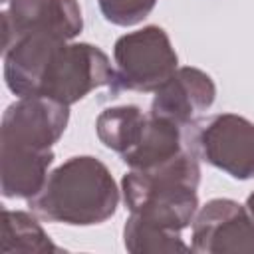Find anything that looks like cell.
<instances>
[{"mask_svg": "<svg viewBox=\"0 0 254 254\" xmlns=\"http://www.w3.org/2000/svg\"><path fill=\"white\" fill-rule=\"evenodd\" d=\"M113 73L97 48L65 46L64 38L52 34L26 36L6 52V81L20 97L42 95L67 105L93 87L111 85Z\"/></svg>", "mask_w": 254, "mask_h": 254, "instance_id": "6da1fadb", "label": "cell"}, {"mask_svg": "<svg viewBox=\"0 0 254 254\" xmlns=\"http://www.w3.org/2000/svg\"><path fill=\"white\" fill-rule=\"evenodd\" d=\"M36 212L67 224H93L113 214L117 189L107 169L93 157H73L32 196Z\"/></svg>", "mask_w": 254, "mask_h": 254, "instance_id": "7a4b0ae2", "label": "cell"}, {"mask_svg": "<svg viewBox=\"0 0 254 254\" xmlns=\"http://www.w3.org/2000/svg\"><path fill=\"white\" fill-rule=\"evenodd\" d=\"M117 71L113 73V93L119 89H159L177 67V54L171 50L167 34L149 26L115 44Z\"/></svg>", "mask_w": 254, "mask_h": 254, "instance_id": "3957f363", "label": "cell"}, {"mask_svg": "<svg viewBox=\"0 0 254 254\" xmlns=\"http://www.w3.org/2000/svg\"><path fill=\"white\" fill-rule=\"evenodd\" d=\"M65 123L64 103L42 95L22 97L4 115L2 151L50 153V145L64 133Z\"/></svg>", "mask_w": 254, "mask_h": 254, "instance_id": "277c9868", "label": "cell"}, {"mask_svg": "<svg viewBox=\"0 0 254 254\" xmlns=\"http://www.w3.org/2000/svg\"><path fill=\"white\" fill-rule=\"evenodd\" d=\"M192 147L232 177H254V125L236 115H218L194 125Z\"/></svg>", "mask_w": 254, "mask_h": 254, "instance_id": "5b68a950", "label": "cell"}, {"mask_svg": "<svg viewBox=\"0 0 254 254\" xmlns=\"http://www.w3.org/2000/svg\"><path fill=\"white\" fill-rule=\"evenodd\" d=\"M81 30V12L75 0H14L4 12V50L34 34L73 38Z\"/></svg>", "mask_w": 254, "mask_h": 254, "instance_id": "8992f818", "label": "cell"}, {"mask_svg": "<svg viewBox=\"0 0 254 254\" xmlns=\"http://www.w3.org/2000/svg\"><path fill=\"white\" fill-rule=\"evenodd\" d=\"M214 101V85L210 77L198 69L175 71L159 89L153 101V115L175 121L185 127L196 113Z\"/></svg>", "mask_w": 254, "mask_h": 254, "instance_id": "52a82bcc", "label": "cell"}, {"mask_svg": "<svg viewBox=\"0 0 254 254\" xmlns=\"http://www.w3.org/2000/svg\"><path fill=\"white\" fill-rule=\"evenodd\" d=\"M99 6L109 22L129 26L145 18L155 6V0H99Z\"/></svg>", "mask_w": 254, "mask_h": 254, "instance_id": "ba28073f", "label": "cell"}, {"mask_svg": "<svg viewBox=\"0 0 254 254\" xmlns=\"http://www.w3.org/2000/svg\"><path fill=\"white\" fill-rule=\"evenodd\" d=\"M248 208H250V212H252V220H254V194L248 198Z\"/></svg>", "mask_w": 254, "mask_h": 254, "instance_id": "9c48e42d", "label": "cell"}]
</instances>
